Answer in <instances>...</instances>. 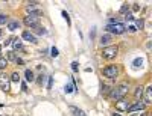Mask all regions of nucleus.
I'll return each instance as SVG.
<instances>
[{"label": "nucleus", "mask_w": 152, "mask_h": 116, "mask_svg": "<svg viewBox=\"0 0 152 116\" xmlns=\"http://www.w3.org/2000/svg\"><path fill=\"white\" fill-rule=\"evenodd\" d=\"M151 101H152V86H148L144 89V103L151 104Z\"/></svg>", "instance_id": "nucleus-9"}, {"label": "nucleus", "mask_w": 152, "mask_h": 116, "mask_svg": "<svg viewBox=\"0 0 152 116\" xmlns=\"http://www.w3.org/2000/svg\"><path fill=\"white\" fill-rule=\"evenodd\" d=\"M11 80H12V81H15V83H18V81H20V76H18V72H12Z\"/></svg>", "instance_id": "nucleus-21"}, {"label": "nucleus", "mask_w": 152, "mask_h": 116, "mask_svg": "<svg viewBox=\"0 0 152 116\" xmlns=\"http://www.w3.org/2000/svg\"><path fill=\"white\" fill-rule=\"evenodd\" d=\"M6 20H8V17H6V15H3V14H2V15H0V24L6 23Z\"/></svg>", "instance_id": "nucleus-25"}, {"label": "nucleus", "mask_w": 152, "mask_h": 116, "mask_svg": "<svg viewBox=\"0 0 152 116\" xmlns=\"http://www.w3.org/2000/svg\"><path fill=\"white\" fill-rule=\"evenodd\" d=\"M111 41H113V36L110 35V33H107V35H103L102 38H101V44L102 45H107V44H110Z\"/></svg>", "instance_id": "nucleus-12"}, {"label": "nucleus", "mask_w": 152, "mask_h": 116, "mask_svg": "<svg viewBox=\"0 0 152 116\" xmlns=\"http://www.w3.org/2000/svg\"><path fill=\"white\" fill-rule=\"evenodd\" d=\"M50 51H52V53H50V54H52V56H53V57H56V56H58V50H56V48H55V47H53V48H52V50H50Z\"/></svg>", "instance_id": "nucleus-27"}, {"label": "nucleus", "mask_w": 152, "mask_h": 116, "mask_svg": "<svg viewBox=\"0 0 152 116\" xmlns=\"http://www.w3.org/2000/svg\"><path fill=\"white\" fill-rule=\"evenodd\" d=\"M131 116H137V115H131Z\"/></svg>", "instance_id": "nucleus-38"}, {"label": "nucleus", "mask_w": 152, "mask_h": 116, "mask_svg": "<svg viewBox=\"0 0 152 116\" xmlns=\"http://www.w3.org/2000/svg\"><path fill=\"white\" fill-rule=\"evenodd\" d=\"M2 33H3V32H2V29H0V36H2Z\"/></svg>", "instance_id": "nucleus-37"}, {"label": "nucleus", "mask_w": 152, "mask_h": 116, "mask_svg": "<svg viewBox=\"0 0 152 116\" xmlns=\"http://www.w3.org/2000/svg\"><path fill=\"white\" fill-rule=\"evenodd\" d=\"M8 66V60H6L5 57H0V70H3V68Z\"/></svg>", "instance_id": "nucleus-20"}, {"label": "nucleus", "mask_w": 152, "mask_h": 116, "mask_svg": "<svg viewBox=\"0 0 152 116\" xmlns=\"http://www.w3.org/2000/svg\"><path fill=\"white\" fill-rule=\"evenodd\" d=\"M102 74H103L107 78H116L117 74H119V70H117L116 65H110V66H107V68H103Z\"/></svg>", "instance_id": "nucleus-4"}, {"label": "nucleus", "mask_w": 152, "mask_h": 116, "mask_svg": "<svg viewBox=\"0 0 152 116\" xmlns=\"http://www.w3.org/2000/svg\"><path fill=\"white\" fill-rule=\"evenodd\" d=\"M38 3L37 2H29L28 3V6H26V9H28V12H31V14H34L37 9H35V6H37Z\"/></svg>", "instance_id": "nucleus-16"}, {"label": "nucleus", "mask_w": 152, "mask_h": 116, "mask_svg": "<svg viewBox=\"0 0 152 116\" xmlns=\"http://www.w3.org/2000/svg\"><path fill=\"white\" fill-rule=\"evenodd\" d=\"M65 92H67V93L73 92V85H65Z\"/></svg>", "instance_id": "nucleus-24"}, {"label": "nucleus", "mask_w": 152, "mask_h": 116, "mask_svg": "<svg viewBox=\"0 0 152 116\" xmlns=\"http://www.w3.org/2000/svg\"><path fill=\"white\" fill-rule=\"evenodd\" d=\"M128 30H129V32H135L137 29H135V27H134V26H129V27H128Z\"/></svg>", "instance_id": "nucleus-34"}, {"label": "nucleus", "mask_w": 152, "mask_h": 116, "mask_svg": "<svg viewBox=\"0 0 152 116\" xmlns=\"http://www.w3.org/2000/svg\"><path fill=\"white\" fill-rule=\"evenodd\" d=\"M12 45H14V50H23V42L18 38L17 39H12Z\"/></svg>", "instance_id": "nucleus-13"}, {"label": "nucleus", "mask_w": 152, "mask_h": 116, "mask_svg": "<svg viewBox=\"0 0 152 116\" xmlns=\"http://www.w3.org/2000/svg\"><path fill=\"white\" fill-rule=\"evenodd\" d=\"M71 70H73V71H78V62H73V63H71Z\"/></svg>", "instance_id": "nucleus-28"}, {"label": "nucleus", "mask_w": 152, "mask_h": 116, "mask_svg": "<svg viewBox=\"0 0 152 116\" xmlns=\"http://www.w3.org/2000/svg\"><path fill=\"white\" fill-rule=\"evenodd\" d=\"M126 93H128V85L126 83H122V85H119L117 87H114V89H113V92H111V98L119 101V100H123Z\"/></svg>", "instance_id": "nucleus-1"}, {"label": "nucleus", "mask_w": 152, "mask_h": 116, "mask_svg": "<svg viewBox=\"0 0 152 116\" xmlns=\"http://www.w3.org/2000/svg\"><path fill=\"white\" fill-rule=\"evenodd\" d=\"M8 29H9L11 32L20 29V23H18V21H9V23H8Z\"/></svg>", "instance_id": "nucleus-14"}, {"label": "nucleus", "mask_w": 152, "mask_h": 116, "mask_svg": "<svg viewBox=\"0 0 152 116\" xmlns=\"http://www.w3.org/2000/svg\"><path fill=\"white\" fill-rule=\"evenodd\" d=\"M117 53H119V47L117 45H110V47H105L102 50V57L111 60L117 56Z\"/></svg>", "instance_id": "nucleus-2"}, {"label": "nucleus", "mask_w": 152, "mask_h": 116, "mask_svg": "<svg viewBox=\"0 0 152 116\" xmlns=\"http://www.w3.org/2000/svg\"><path fill=\"white\" fill-rule=\"evenodd\" d=\"M135 24H137V27H138V29H143V26H144V21H143L142 18H138L137 21H135Z\"/></svg>", "instance_id": "nucleus-23"}, {"label": "nucleus", "mask_w": 152, "mask_h": 116, "mask_svg": "<svg viewBox=\"0 0 152 116\" xmlns=\"http://www.w3.org/2000/svg\"><path fill=\"white\" fill-rule=\"evenodd\" d=\"M126 9H128V5L125 3L123 6H122V9H120V12H126Z\"/></svg>", "instance_id": "nucleus-30"}, {"label": "nucleus", "mask_w": 152, "mask_h": 116, "mask_svg": "<svg viewBox=\"0 0 152 116\" xmlns=\"http://www.w3.org/2000/svg\"><path fill=\"white\" fill-rule=\"evenodd\" d=\"M24 77H26V81H34L35 80V77H34V72H32L31 70H26V72H24Z\"/></svg>", "instance_id": "nucleus-15"}, {"label": "nucleus", "mask_w": 152, "mask_h": 116, "mask_svg": "<svg viewBox=\"0 0 152 116\" xmlns=\"http://www.w3.org/2000/svg\"><path fill=\"white\" fill-rule=\"evenodd\" d=\"M105 30L110 32V33H116V35H122V33L126 30V27H125L122 23H110L107 27H105Z\"/></svg>", "instance_id": "nucleus-3"}, {"label": "nucleus", "mask_w": 152, "mask_h": 116, "mask_svg": "<svg viewBox=\"0 0 152 116\" xmlns=\"http://www.w3.org/2000/svg\"><path fill=\"white\" fill-rule=\"evenodd\" d=\"M22 89H23V91H28V87H26V83H22Z\"/></svg>", "instance_id": "nucleus-35"}, {"label": "nucleus", "mask_w": 152, "mask_h": 116, "mask_svg": "<svg viewBox=\"0 0 152 116\" xmlns=\"http://www.w3.org/2000/svg\"><path fill=\"white\" fill-rule=\"evenodd\" d=\"M62 17H64V18H65V20H67V23H69V24H70V17H69V14H67V12H65V11H64V12H62Z\"/></svg>", "instance_id": "nucleus-26"}, {"label": "nucleus", "mask_w": 152, "mask_h": 116, "mask_svg": "<svg viewBox=\"0 0 152 116\" xmlns=\"http://www.w3.org/2000/svg\"><path fill=\"white\" fill-rule=\"evenodd\" d=\"M34 32L37 33V35H44V33H46V30L43 29L41 26H35V27H34Z\"/></svg>", "instance_id": "nucleus-18"}, {"label": "nucleus", "mask_w": 152, "mask_h": 116, "mask_svg": "<svg viewBox=\"0 0 152 116\" xmlns=\"http://www.w3.org/2000/svg\"><path fill=\"white\" fill-rule=\"evenodd\" d=\"M52 83H53V78H52V77H50V78H49V86H47V87H49V89H52Z\"/></svg>", "instance_id": "nucleus-32"}, {"label": "nucleus", "mask_w": 152, "mask_h": 116, "mask_svg": "<svg viewBox=\"0 0 152 116\" xmlns=\"http://www.w3.org/2000/svg\"><path fill=\"white\" fill-rule=\"evenodd\" d=\"M6 60H17V56H15V53L14 51H6V57H5Z\"/></svg>", "instance_id": "nucleus-17"}, {"label": "nucleus", "mask_w": 152, "mask_h": 116, "mask_svg": "<svg viewBox=\"0 0 152 116\" xmlns=\"http://www.w3.org/2000/svg\"><path fill=\"white\" fill-rule=\"evenodd\" d=\"M113 116H120V115H119V113H113Z\"/></svg>", "instance_id": "nucleus-36"}, {"label": "nucleus", "mask_w": 152, "mask_h": 116, "mask_svg": "<svg viewBox=\"0 0 152 116\" xmlns=\"http://www.w3.org/2000/svg\"><path fill=\"white\" fill-rule=\"evenodd\" d=\"M38 21H40V18L38 17H35V15H29L28 17H24V24L28 26V27H35V26H38Z\"/></svg>", "instance_id": "nucleus-5"}, {"label": "nucleus", "mask_w": 152, "mask_h": 116, "mask_svg": "<svg viewBox=\"0 0 152 116\" xmlns=\"http://www.w3.org/2000/svg\"><path fill=\"white\" fill-rule=\"evenodd\" d=\"M108 91H110L108 86H103V87H102V92H103V93H108Z\"/></svg>", "instance_id": "nucleus-31"}, {"label": "nucleus", "mask_w": 152, "mask_h": 116, "mask_svg": "<svg viewBox=\"0 0 152 116\" xmlns=\"http://www.w3.org/2000/svg\"><path fill=\"white\" fill-rule=\"evenodd\" d=\"M22 38H23L24 41H29V42H32V44H37L35 35H34L32 32H29V30H24V32L22 33Z\"/></svg>", "instance_id": "nucleus-7"}, {"label": "nucleus", "mask_w": 152, "mask_h": 116, "mask_svg": "<svg viewBox=\"0 0 152 116\" xmlns=\"http://www.w3.org/2000/svg\"><path fill=\"white\" fill-rule=\"evenodd\" d=\"M125 18H126V20H134V17L131 15V14H126V15H125Z\"/></svg>", "instance_id": "nucleus-33"}, {"label": "nucleus", "mask_w": 152, "mask_h": 116, "mask_svg": "<svg viewBox=\"0 0 152 116\" xmlns=\"http://www.w3.org/2000/svg\"><path fill=\"white\" fill-rule=\"evenodd\" d=\"M70 112H71V115H73V116H85L81 108H78L75 106H70Z\"/></svg>", "instance_id": "nucleus-11"}, {"label": "nucleus", "mask_w": 152, "mask_h": 116, "mask_svg": "<svg viewBox=\"0 0 152 116\" xmlns=\"http://www.w3.org/2000/svg\"><path fill=\"white\" fill-rule=\"evenodd\" d=\"M143 91H144L143 87H142V86H138V87H137V91H135V93H134V95H135V98H142V97H143Z\"/></svg>", "instance_id": "nucleus-19"}, {"label": "nucleus", "mask_w": 152, "mask_h": 116, "mask_svg": "<svg viewBox=\"0 0 152 116\" xmlns=\"http://www.w3.org/2000/svg\"><path fill=\"white\" fill-rule=\"evenodd\" d=\"M0 51H2V47H0Z\"/></svg>", "instance_id": "nucleus-39"}, {"label": "nucleus", "mask_w": 152, "mask_h": 116, "mask_svg": "<svg viewBox=\"0 0 152 116\" xmlns=\"http://www.w3.org/2000/svg\"><path fill=\"white\" fill-rule=\"evenodd\" d=\"M142 63H143V59H142V57H137L134 62H133L134 66H142Z\"/></svg>", "instance_id": "nucleus-22"}, {"label": "nucleus", "mask_w": 152, "mask_h": 116, "mask_svg": "<svg viewBox=\"0 0 152 116\" xmlns=\"http://www.w3.org/2000/svg\"><path fill=\"white\" fill-rule=\"evenodd\" d=\"M0 87H2L3 91H9V81L5 76H0Z\"/></svg>", "instance_id": "nucleus-10"}, {"label": "nucleus", "mask_w": 152, "mask_h": 116, "mask_svg": "<svg viewBox=\"0 0 152 116\" xmlns=\"http://www.w3.org/2000/svg\"><path fill=\"white\" fill-rule=\"evenodd\" d=\"M12 39H14V38H8V39L5 41V45H9V44H12Z\"/></svg>", "instance_id": "nucleus-29"}, {"label": "nucleus", "mask_w": 152, "mask_h": 116, "mask_svg": "<svg viewBox=\"0 0 152 116\" xmlns=\"http://www.w3.org/2000/svg\"><path fill=\"white\" fill-rule=\"evenodd\" d=\"M138 110H144V103H142V101H137V103H134L133 106L128 107V113H134V112H138Z\"/></svg>", "instance_id": "nucleus-6"}, {"label": "nucleus", "mask_w": 152, "mask_h": 116, "mask_svg": "<svg viewBox=\"0 0 152 116\" xmlns=\"http://www.w3.org/2000/svg\"><path fill=\"white\" fill-rule=\"evenodd\" d=\"M128 101L126 100H119L117 103H116V108L117 110H120V112H126L128 110Z\"/></svg>", "instance_id": "nucleus-8"}]
</instances>
